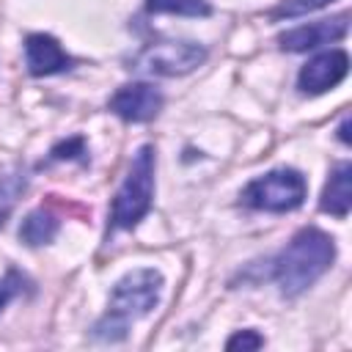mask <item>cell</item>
<instances>
[{"label": "cell", "instance_id": "obj_4", "mask_svg": "<svg viewBox=\"0 0 352 352\" xmlns=\"http://www.w3.org/2000/svg\"><path fill=\"white\" fill-rule=\"evenodd\" d=\"M308 195L305 176L294 168H275L264 176H256L242 190V204L261 212H292L302 206Z\"/></svg>", "mask_w": 352, "mask_h": 352}, {"label": "cell", "instance_id": "obj_14", "mask_svg": "<svg viewBox=\"0 0 352 352\" xmlns=\"http://www.w3.org/2000/svg\"><path fill=\"white\" fill-rule=\"evenodd\" d=\"M22 286H25V278H22L16 270H8V272L0 278V314H3V308L22 292Z\"/></svg>", "mask_w": 352, "mask_h": 352}, {"label": "cell", "instance_id": "obj_16", "mask_svg": "<svg viewBox=\"0 0 352 352\" xmlns=\"http://www.w3.org/2000/svg\"><path fill=\"white\" fill-rule=\"evenodd\" d=\"M226 346L228 349H258V346H264V338L256 330H239L226 341Z\"/></svg>", "mask_w": 352, "mask_h": 352}, {"label": "cell", "instance_id": "obj_12", "mask_svg": "<svg viewBox=\"0 0 352 352\" xmlns=\"http://www.w3.org/2000/svg\"><path fill=\"white\" fill-rule=\"evenodd\" d=\"M151 14H179V16H209L206 0H146Z\"/></svg>", "mask_w": 352, "mask_h": 352}, {"label": "cell", "instance_id": "obj_7", "mask_svg": "<svg viewBox=\"0 0 352 352\" xmlns=\"http://www.w3.org/2000/svg\"><path fill=\"white\" fill-rule=\"evenodd\" d=\"M349 72V55L344 50H327L316 58H311L297 77V88L302 94H324L336 88Z\"/></svg>", "mask_w": 352, "mask_h": 352}, {"label": "cell", "instance_id": "obj_13", "mask_svg": "<svg viewBox=\"0 0 352 352\" xmlns=\"http://www.w3.org/2000/svg\"><path fill=\"white\" fill-rule=\"evenodd\" d=\"M327 3H333V0H283L275 11H272V16L275 19H294V16H302V14H311V11H319V8H324Z\"/></svg>", "mask_w": 352, "mask_h": 352}, {"label": "cell", "instance_id": "obj_11", "mask_svg": "<svg viewBox=\"0 0 352 352\" xmlns=\"http://www.w3.org/2000/svg\"><path fill=\"white\" fill-rule=\"evenodd\" d=\"M58 228H60L58 214H55L52 209H44V206H41V209L30 212V214L22 220V226H19V239H22L25 245H30V248H38V245L52 242L55 234H58Z\"/></svg>", "mask_w": 352, "mask_h": 352}, {"label": "cell", "instance_id": "obj_10", "mask_svg": "<svg viewBox=\"0 0 352 352\" xmlns=\"http://www.w3.org/2000/svg\"><path fill=\"white\" fill-rule=\"evenodd\" d=\"M319 206H322V212H330L336 217L349 214V206H352V165L349 162L336 165V170L330 173V179L322 190Z\"/></svg>", "mask_w": 352, "mask_h": 352}, {"label": "cell", "instance_id": "obj_2", "mask_svg": "<svg viewBox=\"0 0 352 352\" xmlns=\"http://www.w3.org/2000/svg\"><path fill=\"white\" fill-rule=\"evenodd\" d=\"M162 275L157 270L140 267L126 272L110 292L107 314L94 324L96 341H121L129 330V322L151 314L160 302Z\"/></svg>", "mask_w": 352, "mask_h": 352}, {"label": "cell", "instance_id": "obj_6", "mask_svg": "<svg viewBox=\"0 0 352 352\" xmlns=\"http://www.w3.org/2000/svg\"><path fill=\"white\" fill-rule=\"evenodd\" d=\"M162 91L151 82H129L121 85L113 96H110V110L132 124H143L160 116L162 110Z\"/></svg>", "mask_w": 352, "mask_h": 352}, {"label": "cell", "instance_id": "obj_1", "mask_svg": "<svg viewBox=\"0 0 352 352\" xmlns=\"http://www.w3.org/2000/svg\"><path fill=\"white\" fill-rule=\"evenodd\" d=\"M333 258H336L333 239L319 228H302L275 256L272 278L283 297H297L330 270Z\"/></svg>", "mask_w": 352, "mask_h": 352}, {"label": "cell", "instance_id": "obj_17", "mask_svg": "<svg viewBox=\"0 0 352 352\" xmlns=\"http://www.w3.org/2000/svg\"><path fill=\"white\" fill-rule=\"evenodd\" d=\"M346 129H349V118H344V124H341V140H344V143H349V135H346Z\"/></svg>", "mask_w": 352, "mask_h": 352}, {"label": "cell", "instance_id": "obj_18", "mask_svg": "<svg viewBox=\"0 0 352 352\" xmlns=\"http://www.w3.org/2000/svg\"><path fill=\"white\" fill-rule=\"evenodd\" d=\"M8 214H11V209H8V206H0V228L6 226V220H8Z\"/></svg>", "mask_w": 352, "mask_h": 352}, {"label": "cell", "instance_id": "obj_9", "mask_svg": "<svg viewBox=\"0 0 352 352\" xmlns=\"http://www.w3.org/2000/svg\"><path fill=\"white\" fill-rule=\"evenodd\" d=\"M25 63L33 77H47V74H60L72 69V58L66 50L58 44V38L47 33H30L25 38Z\"/></svg>", "mask_w": 352, "mask_h": 352}, {"label": "cell", "instance_id": "obj_8", "mask_svg": "<svg viewBox=\"0 0 352 352\" xmlns=\"http://www.w3.org/2000/svg\"><path fill=\"white\" fill-rule=\"evenodd\" d=\"M346 33H349V14H338L333 19H319V22L286 30V33L278 36V44L289 52H308V50H316L322 44L338 41Z\"/></svg>", "mask_w": 352, "mask_h": 352}, {"label": "cell", "instance_id": "obj_5", "mask_svg": "<svg viewBox=\"0 0 352 352\" xmlns=\"http://www.w3.org/2000/svg\"><path fill=\"white\" fill-rule=\"evenodd\" d=\"M204 60L206 50L195 41H154L129 60V69L160 77H182L195 72Z\"/></svg>", "mask_w": 352, "mask_h": 352}, {"label": "cell", "instance_id": "obj_3", "mask_svg": "<svg viewBox=\"0 0 352 352\" xmlns=\"http://www.w3.org/2000/svg\"><path fill=\"white\" fill-rule=\"evenodd\" d=\"M154 165H157L154 146H140L138 154L132 157L124 184L113 198L110 228H135L148 214L154 201Z\"/></svg>", "mask_w": 352, "mask_h": 352}, {"label": "cell", "instance_id": "obj_15", "mask_svg": "<svg viewBox=\"0 0 352 352\" xmlns=\"http://www.w3.org/2000/svg\"><path fill=\"white\" fill-rule=\"evenodd\" d=\"M82 154H85V140L82 138H69V140L52 146L50 160H74V157H82Z\"/></svg>", "mask_w": 352, "mask_h": 352}]
</instances>
